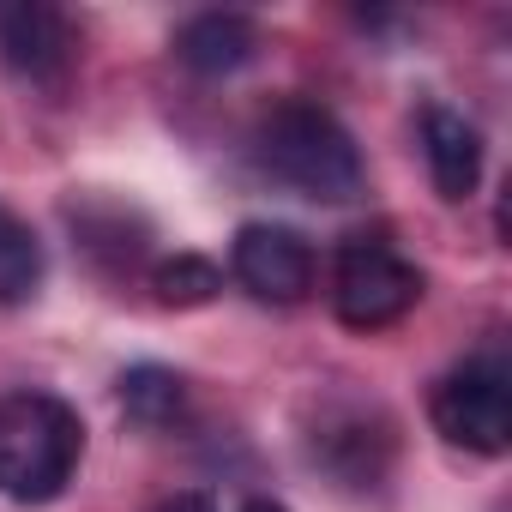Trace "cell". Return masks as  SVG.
<instances>
[{"label":"cell","instance_id":"cell-1","mask_svg":"<svg viewBox=\"0 0 512 512\" xmlns=\"http://www.w3.org/2000/svg\"><path fill=\"white\" fill-rule=\"evenodd\" d=\"M253 151H260V169L278 175L284 187L308 193V199H326V205H344L368 187V169H362V151L350 139V127L308 103V97H284L260 115V133H253Z\"/></svg>","mask_w":512,"mask_h":512},{"label":"cell","instance_id":"cell-2","mask_svg":"<svg viewBox=\"0 0 512 512\" xmlns=\"http://www.w3.org/2000/svg\"><path fill=\"white\" fill-rule=\"evenodd\" d=\"M85 458V422L55 392H7L0 398V494L19 506H49L67 494Z\"/></svg>","mask_w":512,"mask_h":512},{"label":"cell","instance_id":"cell-3","mask_svg":"<svg viewBox=\"0 0 512 512\" xmlns=\"http://www.w3.org/2000/svg\"><path fill=\"white\" fill-rule=\"evenodd\" d=\"M422 296V272L380 235H356L338 247L332 266V308L350 332H380L392 320H404Z\"/></svg>","mask_w":512,"mask_h":512},{"label":"cell","instance_id":"cell-4","mask_svg":"<svg viewBox=\"0 0 512 512\" xmlns=\"http://www.w3.org/2000/svg\"><path fill=\"white\" fill-rule=\"evenodd\" d=\"M434 428L464 446V452H506L512 440V386H506V368L494 356H476L464 368H452L440 386H434Z\"/></svg>","mask_w":512,"mask_h":512},{"label":"cell","instance_id":"cell-5","mask_svg":"<svg viewBox=\"0 0 512 512\" xmlns=\"http://www.w3.org/2000/svg\"><path fill=\"white\" fill-rule=\"evenodd\" d=\"M229 272L260 302L290 308L314 290V247L284 223H241L235 247H229Z\"/></svg>","mask_w":512,"mask_h":512},{"label":"cell","instance_id":"cell-6","mask_svg":"<svg viewBox=\"0 0 512 512\" xmlns=\"http://www.w3.org/2000/svg\"><path fill=\"white\" fill-rule=\"evenodd\" d=\"M0 61L31 85H61L73 67V25L61 7L43 0H13L0 7Z\"/></svg>","mask_w":512,"mask_h":512},{"label":"cell","instance_id":"cell-7","mask_svg":"<svg viewBox=\"0 0 512 512\" xmlns=\"http://www.w3.org/2000/svg\"><path fill=\"white\" fill-rule=\"evenodd\" d=\"M253 55H260V25L247 13H193L175 31V61L187 73H205V79L241 73Z\"/></svg>","mask_w":512,"mask_h":512},{"label":"cell","instance_id":"cell-8","mask_svg":"<svg viewBox=\"0 0 512 512\" xmlns=\"http://www.w3.org/2000/svg\"><path fill=\"white\" fill-rule=\"evenodd\" d=\"M422 157H428V175H434L440 199H470L476 193V181H482V133L458 109L434 103L422 115Z\"/></svg>","mask_w":512,"mask_h":512},{"label":"cell","instance_id":"cell-9","mask_svg":"<svg viewBox=\"0 0 512 512\" xmlns=\"http://www.w3.org/2000/svg\"><path fill=\"white\" fill-rule=\"evenodd\" d=\"M121 410L139 422V428H169L181 422L187 410V380L175 368H157V362H139L121 374Z\"/></svg>","mask_w":512,"mask_h":512},{"label":"cell","instance_id":"cell-10","mask_svg":"<svg viewBox=\"0 0 512 512\" xmlns=\"http://www.w3.org/2000/svg\"><path fill=\"white\" fill-rule=\"evenodd\" d=\"M37 284H43V241L25 217L0 205V302L19 308L37 296Z\"/></svg>","mask_w":512,"mask_h":512},{"label":"cell","instance_id":"cell-11","mask_svg":"<svg viewBox=\"0 0 512 512\" xmlns=\"http://www.w3.org/2000/svg\"><path fill=\"white\" fill-rule=\"evenodd\" d=\"M157 302L163 308H205L217 290H223V272L211 260H199V253H175V260L157 266Z\"/></svg>","mask_w":512,"mask_h":512},{"label":"cell","instance_id":"cell-12","mask_svg":"<svg viewBox=\"0 0 512 512\" xmlns=\"http://www.w3.org/2000/svg\"><path fill=\"white\" fill-rule=\"evenodd\" d=\"M157 512H217V506H211V494H205V488H181V494H169Z\"/></svg>","mask_w":512,"mask_h":512},{"label":"cell","instance_id":"cell-13","mask_svg":"<svg viewBox=\"0 0 512 512\" xmlns=\"http://www.w3.org/2000/svg\"><path fill=\"white\" fill-rule=\"evenodd\" d=\"M241 512H284V506H278V500H247Z\"/></svg>","mask_w":512,"mask_h":512}]
</instances>
